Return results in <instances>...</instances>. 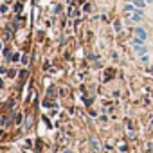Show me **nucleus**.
Wrapping results in <instances>:
<instances>
[{
  "mask_svg": "<svg viewBox=\"0 0 153 153\" xmlns=\"http://www.w3.org/2000/svg\"><path fill=\"white\" fill-rule=\"evenodd\" d=\"M135 33H137V36H139V40H140V42H144V40H146V31H144L142 27H137V29H135Z\"/></svg>",
  "mask_w": 153,
  "mask_h": 153,
  "instance_id": "1",
  "label": "nucleus"
},
{
  "mask_svg": "<svg viewBox=\"0 0 153 153\" xmlns=\"http://www.w3.org/2000/svg\"><path fill=\"white\" fill-rule=\"evenodd\" d=\"M124 11L131 13V11H133V6H131V4H126V6H124Z\"/></svg>",
  "mask_w": 153,
  "mask_h": 153,
  "instance_id": "4",
  "label": "nucleus"
},
{
  "mask_svg": "<svg viewBox=\"0 0 153 153\" xmlns=\"http://www.w3.org/2000/svg\"><path fill=\"white\" fill-rule=\"evenodd\" d=\"M140 18H142V15H140V11H135V13L131 15V20H133V22H139Z\"/></svg>",
  "mask_w": 153,
  "mask_h": 153,
  "instance_id": "2",
  "label": "nucleus"
},
{
  "mask_svg": "<svg viewBox=\"0 0 153 153\" xmlns=\"http://www.w3.org/2000/svg\"><path fill=\"white\" fill-rule=\"evenodd\" d=\"M133 2H135V6H137V7H140V9H142V7H144V4H146V0H133Z\"/></svg>",
  "mask_w": 153,
  "mask_h": 153,
  "instance_id": "3",
  "label": "nucleus"
},
{
  "mask_svg": "<svg viewBox=\"0 0 153 153\" xmlns=\"http://www.w3.org/2000/svg\"><path fill=\"white\" fill-rule=\"evenodd\" d=\"M146 2H153V0H146Z\"/></svg>",
  "mask_w": 153,
  "mask_h": 153,
  "instance_id": "5",
  "label": "nucleus"
}]
</instances>
